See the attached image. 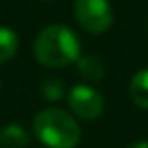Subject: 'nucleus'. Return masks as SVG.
I'll return each mask as SVG.
<instances>
[{
  "instance_id": "obj_1",
  "label": "nucleus",
  "mask_w": 148,
  "mask_h": 148,
  "mask_svg": "<svg viewBox=\"0 0 148 148\" xmlns=\"http://www.w3.org/2000/svg\"><path fill=\"white\" fill-rule=\"evenodd\" d=\"M34 54L45 68H64L81 58V41L71 28L64 25H51L38 34Z\"/></svg>"
},
{
  "instance_id": "obj_2",
  "label": "nucleus",
  "mask_w": 148,
  "mask_h": 148,
  "mask_svg": "<svg viewBox=\"0 0 148 148\" xmlns=\"http://www.w3.org/2000/svg\"><path fill=\"white\" fill-rule=\"evenodd\" d=\"M34 133L49 148H75L81 141L77 120L58 107H49L38 112L34 118Z\"/></svg>"
},
{
  "instance_id": "obj_3",
  "label": "nucleus",
  "mask_w": 148,
  "mask_h": 148,
  "mask_svg": "<svg viewBox=\"0 0 148 148\" xmlns=\"http://www.w3.org/2000/svg\"><path fill=\"white\" fill-rule=\"evenodd\" d=\"M73 13L81 28L88 34H103L112 26L114 13L109 0H75Z\"/></svg>"
},
{
  "instance_id": "obj_4",
  "label": "nucleus",
  "mask_w": 148,
  "mask_h": 148,
  "mask_svg": "<svg viewBox=\"0 0 148 148\" xmlns=\"http://www.w3.org/2000/svg\"><path fill=\"white\" fill-rule=\"evenodd\" d=\"M68 105L75 116L83 120H96L103 112V96L96 88L77 84L68 94Z\"/></svg>"
},
{
  "instance_id": "obj_5",
  "label": "nucleus",
  "mask_w": 148,
  "mask_h": 148,
  "mask_svg": "<svg viewBox=\"0 0 148 148\" xmlns=\"http://www.w3.org/2000/svg\"><path fill=\"white\" fill-rule=\"evenodd\" d=\"M130 96L137 107L148 109V68L133 75L130 83Z\"/></svg>"
},
{
  "instance_id": "obj_6",
  "label": "nucleus",
  "mask_w": 148,
  "mask_h": 148,
  "mask_svg": "<svg viewBox=\"0 0 148 148\" xmlns=\"http://www.w3.org/2000/svg\"><path fill=\"white\" fill-rule=\"evenodd\" d=\"M77 71H79V75L83 77V79L94 83V81L103 79L105 66H103V62H101L98 56L86 54V56H81L79 60H77Z\"/></svg>"
},
{
  "instance_id": "obj_7",
  "label": "nucleus",
  "mask_w": 148,
  "mask_h": 148,
  "mask_svg": "<svg viewBox=\"0 0 148 148\" xmlns=\"http://www.w3.org/2000/svg\"><path fill=\"white\" fill-rule=\"evenodd\" d=\"M30 137L21 126L17 124H8L0 130V145L4 148H25L28 146Z\"/></svg>"
},
{
  "instance_id": "obj_8",
  "label": "nucleus",
  "mask_w": 148,
  "mask_h": 148,
  "mask_svg": "<svg viewBox=\"0 0 148 148\" xmlns=\"http://www.w3.org/2000/svg\"><path fill=\"white\" fill-rule=\"evenodd\" d=\"M19 49V36L10 26H0V64L11 60Z\"/></svg>"
},
{
  "instance_id": "obj_9",
  "label": "nucleus",
  "mask_w": 148,
  "mask_h": 148,
  "mask_svg": "<svg viewBox=\"0 0 148 148\" xmlns=\"http://www.w3.org/2000/svg\"><path fill=\"white\" fill-rule=\"evenodd\" d=\"M41 94H43L45 99L54 101L60 99L62 94H64V83L60 79H47L43 84H41Z\"/></svg>"
},
{
  "instance_id": "obj_10",
  "label": "nucleus",
  "mask_w": 148,
  "mask_h": 148,
  "mask_svg": "<svg viewBox=\"0 0 148 148\" xmlns=\"http://www.w3.org/2000/svg\"><path fill=\"white\" fill-rule=\"evenodd\" d=\"M130 148H148V141H137V143H133Z\"/></svg>"
}]
</instances>
